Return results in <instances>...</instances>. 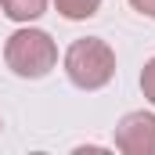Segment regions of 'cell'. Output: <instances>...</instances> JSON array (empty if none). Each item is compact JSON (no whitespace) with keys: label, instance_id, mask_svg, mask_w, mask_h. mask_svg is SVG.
<instances>
[{"label":"cell","instance_id":"6da1fadb","mask_svg":"<svg viewBox=\"0 0 155 155\" xmlns=\"http://www.w3.org/2000/svg\"><path fill=\"white\" fill-rule=\"evenodd\" d=\"M65 76L79 90H101L116 76V51L101 36H83L65 51Z\"/></svg>","mask_w":155,"mask_h":155},{"label":"cell","instance_id":"7a4b0ae2","mask_svg":"<svg viewBox=\"0 0 155 155\" xmlns=\"http://www.w3.org/2000/svg\"><path fill=\"white\" fill-rule=\"evenodd\" d=\"M4 61L22 79H43L58 65V47L43 29H18L4 43Z\"/></svg>","mask_w":155,"mask_h":155},{"label":"cell","instance_id":"3957f363","mask_svg":"<svg viewBox=\"0 0 155 155\" xmlns=\"http://www.w3.org/2000/svg\"><path fill=\"white\" fill-rule=\"evenodd\" d=\"M116 148L126 155H155V116L130 112L116 123Z\"/></svg>","mask_w":155,"mask_h":155},{"label":"cell","instance_id":"277c9868","mask_svg":"<svg viewBox=\"0 0 155 155\" xmlns=\"http://www.w3.org/2000/svg\"><path fill=\"white\" fill-rule=\"evenodd\" d=\"M47 0H0V11L11 18V22H33L43 15Z\"/></svg>","mask_w":155,"mask_h":155},{"label":"cell","instance_id":"5b68a950","mask_svg":"<svg viewBox=\"0 0 155 155\" xmlns=\"http://www.w3.org/2000/svg\"><path fill=\"white\" fill-rule=\"evenodd\" d=\"M58 15H65L69 22H83V18H94L101 0H54Z\"/></svg>","mask_w":155,"mask_h":155},{"label":"cell","instance_id":"8992f818","mask_svg":"<svg viewBox=\"0 0 155 155\" xmlns=\"http://www.w3.org/2000/svg\"><path fill=\"white\" fill-rule=\"evenodd\" d=\"M141 90H144V97L155 105V58H148L144 69H141Z\"/></svg>","mask_w":155,"mask_h":155},{"label":"cell","instance_id":"52a82bcc","mask_svg":"<svg viewBox=\"0 0 155 155\" xmlns=\"http://www.w3.org/2000/svg\"><path fill=\"white\" fill-rule=\"evenodd\" d=\"M134 11H141L144 18H155V0H130Z\"/></svg>","mask_w":155,"mask_h":155},{"label":"cell","instance_id":"ba28073f","mask_svg":"<svg viewBox=\"0 0 155 155\" xmlns=\"http://www.w3.org/2000/svg\"><path fill=\"white\" fill-rule=\"evenodd\" d=\"M0 126H4V123H0Z\"/></svg>","mask_w":155,"mask_h":155}]
</instances>
